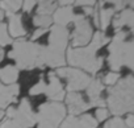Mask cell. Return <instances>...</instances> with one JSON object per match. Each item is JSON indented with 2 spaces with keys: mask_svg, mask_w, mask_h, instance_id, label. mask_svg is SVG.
<instances>
[{
  "mask_svg": "<svg viewBox=\"0 0 134 128\" xmlns=\"http://www.w3.org/2000/svg\"><path fill=\"white\" fill-rule=\"evenodd\" d=\"M50 100L53 102H57V103H60L66 94L63 91V87H62V83L59 81L58 77H55L54 73H49V85H46V89H45V93H43Z\"/></svg>",
  "mask_w": 134,
  "mask_h": 128,
  "instance_id": "8fae6325",
  "label": "cell"
},
{
  "mask_svg": "<svg viewBox=\"0 0 134 128\" xmlns=\"http://www.w3.org/2000/svg\"><path fill=\"white\" fill-rule=\"evenodd\" d=\"M0 128H19V127H16L13 123H12V120H9V119H7V120H4L3 123H2V125H0Z\"/></svg>",
  "mask_w": 134,
  "mask_h": 128,
  "instance_id": "d6a6232c",
  "label": "cell"
},
{
  "mask_svg": "<svg viewBox=\"0 0 134 128\" xmlns=\"http://www.w3.org/2000/svg\"><path fill=\"white\" fill-rule=\"evenodd\" d=\"M9 17V24L7 25L9 32H11V36L12 37H23L25 36V29H24V25H23V20H21V15H17V13H13V15H8Z\"/></svg>",
  "mask_w": 134,
  "mask_h": 128,
  "instance_id": "e0dca14e",
  "label": "cell"
},
{
  "mask_svg": "<svg viewBox=\"0 0 134 128\" xmlns=\"http://www.w3.org/2000/svg\"><path fill=\"white\" fill-rule=\"evenodd\" d=\"M67 41H69V30H67V28L59 25L51 27L50 36H49V48L64 53L67 48Z\"/></svg>",
  "mask_w": 134,
  "mask_h": 128,
  "instance_id": "9c48e42d",
  "label": "cell"
},
{
  "mask_svg": "<svg viewBox=\"0 0 134 128\" xmlns=\"http://www.w3.org/2000/svg\"><path fill=\"white\" fill-rule=\"evenodd\" d=\"M97 120L90 115L84 114L82 116H67L60 123V128H97Z\"/></svg>",
  "mask_w": 134,
  "mask_h": 128,
  "instance_id": "30bf717a",
  "label": "cell"
},
{
  "mask_svg": "<svg viewBox=\"0 0 134 128\" xmlns=\"http://www.w3.org/2000/svg\"><path fill=\"white\" fill-rule=\"evenodd\" d=\"M72 4H74V2H64V0L57 3V6H60V7H70V6H72Z\"/></svg>",
  "mask_w": 134,
  "mask_h": 128,
  "instance_id": "836d02e7",
  "label": "cell"
},
{
  "mask_svg": "<svg viewBox=\"0 0 134 128\" xmlns=\"http://www.w3.org/2000/svg\"><path fill=\"white\" fill-rule=\"evenodd\" d=\"M74 4H75V6H82V7L84 8V7H93L96 3L93 2V0H90V2H86V0H82V2H75Z\"/></svg>",
  "mask_w": 134,
  "mask_h": 128,
  "instance_id": "1f68e13d",
  "label": "cell"
},
{
  "mask_svg": "<svg viewBox=\"0 0 134 128\" xmlns=\"http://www.w3.org/2000/svg\"><path fill=\"white\" fill-rule=\"evenodd\" d=\"M104 90V85L100 79H91L87 87V95L90 98V107H99L104 108L105 100L101 98V93Z\"/></svg>",
  "mask_w": 134,
  "mask_h": 128,
  "instance_id": "7c38bea8",
  "label": "cell"
},
{
  "mask_svg": "<svg viewBox=\"0 0 134 128\" xmlns=\"http://www.w3.org/2000/svg\"><path fill=\"white\" fill-rule=\"evenodd\" d=\"M23 7V2L20 0H2L0 2V9L3 12H7V15L16 13Z\"/></svg>",
  "mask_w": 134,
  "mask_h": 128,
  "instance_id": "ffe728a7",
  "label": "cell"
},
{
  "mask_svg": "<svg viewBox=\"0 0 134 128\" xmlns=\"http://www.w3.org/2000/svg\"><path fill=\"white\" fill-rule=\"evenodd\" d=\"M3 19H4V12H3L2 9H0V21H2Z\"/></svg>",
  "mask_w": 134,
  "mask_h": 128,
  "instance_id": "74e56055",
  "label": "cell"
},
{
  "mask_svg": "<svg viewBox=\"0 0 134 128\" xmlns=\"http://www.w3.org/2000/svg\"><path fill=\"white\" fill-rule=\"evenodd\" d=\"M109 116V111L107 110V108H97V111H96V120H97V123L99 121H104L107 117Z\"/></svg>",
  "mask_w": 134,
  "mask_h": 128,
  "instance_id": "4316f807",
  "label": "cell"
},
{
  "mask_svg": "<svg viewBox=\"0 0 134 128\" xmlns=\"http://www.w3.org/2000/svg\"><path fill=\"white\" fill-rule=\"evenodd\" d=\"M66 103L69 107V112L72 116H76L82 112H86L87 110H90V104L84 100V98L79 94V93H69L66 96Z\"/></svg>",
  "mask_w": 134,
  "mask_h": 128,
  "instance_id": "4fadbf2b",
  "label": "cell"
},
{
  "mask_svg": "<svg viewBox=\"0 0 134 128\" xmlns=\"http://www.w3.org/2000/svg\"><path fill=\"white\" fill-rule=\"evenodd\" d=\"M57 9V3L55 2H40L38 8H37V15L38 16H50L54 13Z\"/></svg>",
  "mask_w": 134,
  "mask_h": 128,
  "instance_id": "44dd1931",
  "label": "cell"
},
{
  "mask_svg": "<svg viewBox=\"0 0 134 128\" xmlns=\"http://www.w3.org/2000/svg\"><path fill=\"white\" fill-rule=\"evenodd\" d=\"M74 17H75V13L72 11V7L70 6V7H59V8H57L53 13L51 20L55 23V25L66 28L67 24L74 21Z\"/></svg>",
  "mask_w": 134,
  "mask_h": 128,
  "instance_id": "9a60e30c",
  "label": "cell"
},
{
  "mask_svg": "<svg viewBox=\"0 0 134 128\" xmlns=\"http://www.w3.org/2000/svg\"><path fill=\"white\" fill-rule=\"evenodd\" d=\"M129 4L127 2H112V6H113V11H124L125 6Z\"/></svg>",
  "mask_w": 134,
  "mask_h": 128,
  "instance_id": "f1b7e54d",
  "label": "cell"
},
{
  "mask_svg": "<svg viewBox=\"0 0 134 128\" xmlns=\"http://www.w3.org/2000/svg\"><path fill=\"white\" fill-rule=\"evenodd\" d=\"M118 79H120V74H118V73H114V71H110V73L105 74L103 82H104L105 85L113 86V85H116V83L118 82Z\"/></svg>",
  "mask_w": 134,
  "mask_h": 128,
  "instance_id": "484cf974",
  "label": "cell"
},
{
  "mask_svg": "<svg viewBox=\"0 0 134 128\" xmlns=\"http://www.w3.org/2000/svg\"><path fill=\"white\" fill-rule=\"evenodd\" d=\"M55 77L66 78L67 79V91L69 93H78L79 90H84L88 87L91 82V77L82 70L72 69V68H59L55 70Z\"/></svg>",
  "mask_w": 134,
  "mask_h": 128,
  "instance_id": "8992f818",
  "label": "cell"
},
{
  "mask_svg": "<svg viewBox=\"0 0 134 128\" xmlns=\"http://www.w3.org/2000/svg\"><path fill=\"white\" fill-rule=\"evenodd\" d=\"M20 94V86L17 83L13 85H2L0 83V110L8 107L11 103L17 102V95Z\"/></svg>",
  "mask_w": 134,
  "mask_h": 128,
  "instance_id": "5bb4252c",
  "label": "cell"
},
{
  "mask_svg": "<svg viewBox=\"0 0 134 128\" xmlns=\"http://www.w3.org/2000/svg\"><path fill=\"white\" fill-rule=\"evenodd\" d=\"M109 42V38L103 32H96L93 34L92 42L88 46L72 48L67 52V61L71 66L80 68L92 74H96L103 66V57H96V52Z\"/></svg>",
  "mask_w": 134,
  "mask_h": 128,
  "instance_id": "6da1fadb",
  "label": "cell"
},
{
  "mask_svg": "<svg viewBox=\"0 0 134 128\" xmlns=\"http://www.w3.org/2000/svg\"><path fill=\"white\" fill-rule=\"evenodd\" d=\"M83 11H84V16L86 15H92L93 13V7H84Z\"/></svg>",
  "mask_w": 134,
  "mask_h": 128,
  "instance_id": "e575fe53",
  "label": "cell"
},
{
  "mask_svg": "<svg viewBox=\"0 0 134 128\" xmlns=\"http://www.w3.org/2000/svg\"><path fill=\"white\" fill-rule=\"evenodd\" d=\"M8 115V119L12 120V123L19 128H32L36 125V115L30 107V103L28 99H23L19 104V108L8 107V111L5 112Z\"/></svg>",
  "mask_w": 134,
  "mask_h": 128,
  "instance_id": "52a82bcc",
  "label": "cell"
},
{
  "mask_svg": "<svg viewBox=\"0 0 134 128\" xmlns=\"http://www.w3.org/2000/svg\"><path fill=\"white\" fill-rule=\"evenodd\" d=\"M45 89H46V83L43 82L42 79V75H41V79L40 82H37L30 90H29V94L30 95H38V94H43L45 93Z\"/></svg>",
  "mask_w": 134,
  "mask_h": 128,
  "instance_id": "d4e9b609",
  "label": "cell"
},
{
  "mask_svg": "<svg viewBox=\"0 0 134 128\" xmlns=\"http://www.w3.org/2000/svg\"><path fill=\"white\" fill-rule=\"evenodd\" d=\"M51 23H53V20H51L50 16H38V15H36L33 17V24L36 27H38V28H42V29H47L51 25Z\"/></svg>",
  "mask_w": 134,
  "mask_h": 128,
  "instance_id": "603a6c76",
  "label": "cell"
},
{
  "mask_svg": "<svg viewBox=\"0 0 134 128\" xmlns=\"http://www.w3.org/2000/svg\"><path fill=\"white\" fill-rule=\"evenodd\" d=\"M124 123H125V125L127 128H133V125H134V116H133V114H129L126 116V119L124 120Z\"/></svg>",
  "mask_w": 134,
  "mask_h": 128,
  "instance_id": "4dcf8cb0",
  "label": "cell"
},
{
  "mask_svg": "<svg viewBox=\"0 0 134 128\" xmlns=\"http://www.w3.org/2000/svg\"><path fill=\"white\" fill-rule=\"evenodd\" d=\"M4 115H5V112H4L3 110H0V120H2V119L4 117Z\"/></svg>",
  "mask_w": 134,
  "mask_h": 128,
  "instance_id": "8d00e7d4",
  "label": "cell"
},
{
  "mask_svg": "<svg viewBox=\"0 0 134 128\" xmlns=\"http://www.w3.org/2000/svg\"><path fill=\"white\" fill-rule=\"evenodd\" d=\"M46 32H47V29H42V28H38V29H37V30H36V32L33 33V36H32V42H33V41H36V40H38V38H40L41 36H43V34H45Z\"/></svg>",
  "mask_w": 134,
  "mask_h": 128,
  "instance_id": "f546056e",
  "label": "cell"
},
{
  "mask_svg": "<svg viewBox=\"0 0 134 128\" xmlns=\"http://www.w3.org/2000/svg\"><path fill=\"white\" fill-rule=\"evenodd\" d=\"M66 117V107L62 103L47 102L40 106L36 115V121L40 123L38 128H58Z\"/></svg>",
  "mask_w": 134,
  "mask_h": 128,
  "instance_id": "5b68a950",
  "label": "cell"
},
{
  "mask_svg": "<svg viewBox=\"0 0 134 128\" xmlns=\"http://www.w3.org/2000/svg\"><path fill=\"white\" fill-rule=\"evenodd\" d=\"M75 29L72 32V46L74 48H83L86 46L90 40L92 38V27L88 19L84 15H75L74 21Z\"/></svg>",
  "mask_w": 134,
  "mask_h": 128,
  "instance_id": "ba28073f",
  "label": "cell"
},
{
  "mask_svg": "<svg viewBox=\"0 0 134 128\" xmlns=\"http://www.w3.org/2000/svg\"><path fill=\"white\" fill-rule=\"evenodd\" d=\"M126 37L127 32L118 30L109 45L108 63L109 68L114 73H117L122 66H126L129 69L134 68V57H133L134 42L133 40L126 41Z\"/></svg>",
  "mask_w": 134,
  "mask_h": 128,
  "instance_id": "3957f363",
  "label": "cell"
},
{
  "mask_svg": "<svg viewBox=\"0 0 134 128\" xmlns=\"http://www.w3.org/2000/svg\"><path fill=\"white\" fill-rule=\"evenodd\" d=\"M19 78V70L13 65L4 66L3 69H0V81L2 85H13L16 83Z\"/></svg>",
  "mask_w": 134,
  "mask_h": 128,
  "instance_id": "ac0fdd59",
  "label": "cell"
},
{
  "mask_svg": "<svg viewBox=\"0 0 134 128\" xmlns=\"http://www.w3.org/2000/svg\"><path fill=\"white\" fill-rule=\"evenodd\" d=\"M13 44L12 38L8 36V27L4 23H0V46Z\"/></svg>",
  "mask_w": 134,
  "mask_h": 128,
  "instance_id": "7402d4cb",
  "label": "cell"
},
{
  "mask_svg": "<svg viewBox=\"0 0 134 128\" xmlns=\"http://www.w3.org/2000/svg\"><path fill=\"white\" fill-rule=\"evenodd\" d=\"M3 58H4V50H3L2 48H0V62L3 61Z\"/></svg>",
  "mask_w": 134,
  "mask_h": 128,
  "instance_id": "d590c367",
  "label": "cell"
},
{
  "mask_svg": "<svg viewBox=\"0 0 134 128\" xmlns=\"http://www.w3.org/2000/svg\"><path fill=\"white\" fill-rule=\"evenodd\" d=\"M113 115L120 116L131 114L134 110V78L131 75L118 81L108 90V99L105 102Z\"/></svg>",
  "mask_w": 134,
  "mask_h": 128,
  "instance_id": "7a4b0ae2",
  "label": "cell"
},
{
  "mask_svg": "<svg viewBox=\"0 0 134 128\" xmlns=\"http://www.w3.org/2000/svg\"><path fill=\"white\" fill-rule=\"evenodd\" d=\"M104 128H127L124 123V120L120 116H114L113 119L108 120V123H105Z\"/></svg>",
  "mask_w": 134,
  "mask_h": 128,
  "instance_id": "cb8c5ba5",
  "label": "cell"
},
{
  "mask_svg": "<svg viewBox=\"0 0 134 128\" xmlns=\"http://www.w3.org/2000/svg\"><path fill=\"white\" fill-rule=\"evenodd\" d=\"M105 4H107V2H101V3H100L101 8L97 9V12H99V27H100L103 30H105V29L108 28V25H109L110 21H112V17L114 16L113 8H104Z\"/></svg>",
  "mask_w": 134,
  "mask_h": 128,
  "instance_id": "d6986e66",
  "label": "cell"
},
{
  "mask_svg": "<svg viewBox=\"0 0 134 128\" xmlns=\"http://www.w3.org/2000/svg\"><path fill=\"white\" fill-rule=\"evenodd\" d=\"M129 27L131 30L134 29V12L131 8H126L124 11H121L114 19H113V27L120 30V28L122 27Z\"/></svg>",
  "mask_w": 134,
  "mask_h": 128,
  "instance_id": "2e32d148",
  "label": "cell"
},
{
  "mask_svg": "<svg viewBox=\"0 0 134 128\" xmlns=\"http://www.w3.org/2000/svg\"><path fill=\"white\" fill-rule=\"evenodd\" d=\"M37 3L36 2H33V0H30V2H23V9H24V12H26V13H29V12H32V9H33V7L36 6Z\"/></svg>",
  "mask_w": 134,
  "mask_h": 128,
  "instance_id": "83f0119b",
  "label": "cell"
},
{
  "mask_svg": "<svg viewBox=\"0 0 134 128\" xmlns=\"http://www.w3.org/2000/svg\"><path fill=\"white\" fill-rule=\"evenodd\" d=\"M40 46L36 42L19 38L13 42V49L8 53V57L15 59L17 70H30L36 68Z\"/></svg>",
  "mask_w": 134,
  "mask_h": 128,
  "instance_id": "277c9868",
  "label": "cell"
}]
</instances>
